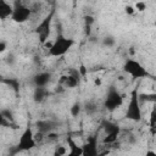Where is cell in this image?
<instances>
[{
  "label": "cell",
  "instance_id": "9",
  "mask_svg": "<svg viewBox=\"0 0 156 156\" xmlns=\"http://www.w3.org/2000/svg\"><path fill=\"white\" fill-rule=\"evenodd\" d=\"M80 72L78 68H72L68 71L67 74H63L61 78H60V85L67 88V89H74L76 87L79 85V80H80Z\"/></svg>",
  "mask_w": 156,
  "mask_h": 156
},
{
  "label": "cell",
  "instance_id": "11",
  "mask_svg": "<svg viewBox=\"0 0 156 156\" xmlns=\"http://www.w3.org/2000/svg\"><path fill=\"white\" fill-rule=\"evenodd\" d=\"M35 128H37V132L39 133H43L44 135L54 132L57 127H58V123L54 119H39L35 122Z\"/></svg>",
  "mask_w": 156,
  "mask_h": 156
},
{
  "label": "cell",
  "instance_id": "20",
  "mask_svg": "<svg viewBox=\"0 0 156 156\" xmlns=\"http://www.w3.org/2000/svg\"><path fill=\"white\" fill-rule=\"evenodd\" d=\"M140 102H156V93H139Z\"/></svg>",
  "mask_w": 156,
  "mask_h": 156
},
{
  "label": "cell",
  "instance_id": "4",
  "mask_svg": "<svg viewBox=\"0 0 156 156\" xmlns=\"http://www.w3.org/2000/svg\"><path fill=\"white\" fill-rule=\"evenodd\" d=\"M104 108L108 112H115L123 105V95L117 90L115 85H110L104 99Z\"/></svg>",
  "mask_w": 156,
  "mask_h": 156
},
{
  "label": "cell",
  "instance_id": "15",
  "mask_svg": "<svg viewBox=\"0 0 156 156\" xmlns=\"http://www.w3.org/2000/svg\"><path fill=\"white\" fill-rule=\"evenodd\" d=\"M13 12V5L6 2L5 0H0V20L5 21L6 18H11Z\"/></svg>",
  "mask_w": 156,
  "mask_h": 156
},
{
  "label": "cell",
  "instance_id": "17",
  "mask_svg": "<svg viewBox=\"0 0 156 156\" xmlns=\"http://www.w3.org/2000/svg\"><path fill=\"white\" fill-rule=\"evenodd\" d=\"M83 110L85 111V113L88 116H94L96 113V111H98V104L94 100H88V101L84 102Z\"/></svg>",
  "mask_w": 156,
  "mask_h": 156
},
{
  "label": "cell",
  "instance_id": "10",
  "mask_svg": "<svg viewBox=\"0 0 156 156\" xmlns=\"http://www.w3.org/2000/svg\"><path fill=\"white\" fill-rule=\"evenodd\" d=\"M83 156H98L99 155V141L98 134H93L87 138L84 144L82 145Z\"/></svg>",
  "mask_w": 156,
  "mask_h": 156
},
{
  "label": "cell",
  "instance_id": "1",
  "mask_svg": "<svg viewBox=\"0 0 156 156\" xmlns=\"http://www.w3.org/2000/svg\"><path fill=\"white\" fill-rule=\"evenodd\" d=\"M76 44V40L72 38H67L62 33H57L54 41L49 46L48 55L51 57H61L65 56Z\"/></svg>",
  "mask_w": 156,
  "mask_h": 156
},
{
  "label": "cell",
  "instance_id": "12",
  "mask_svg": "<svg viewBox=\"0 0 156 156\" xmlns=\"http://www.w3.org/2000/svg\"><path fill=\"white\" fill-rule=\"evenodd\" d=\"M51 73L50 72H38L33 76V85L34 87H48L51 82Z\"/></svg>",
  "mask_w": 156,
  "mask_h": 156
},
{
  "label": "cell",
  "instance_id": "7",
  "mask_svg": "<svg viewBox=\"0 0 156 156\" xmlns=\"http://www.w3.org/2000/svg\"><path fill=\"white\" fill-rule=\"evenodd\" d=\"M32 13H33L32 7H28L20 0H16L13 4V12H12L11 20L15 23H24L30 18Z\"/></svg>",
  "mask_w": 156,
  "mask_h": 156
},
{
  "label": "cell",
  "instance_id": "19",
  "mask_svg": "<svg viewBox=\"0 0 156 156\" xmlns=\"http://www.w3.org/2000/svg\"><path fill=\"white\" fill-rule=\"evenodd\" d=\"M82 110H83L82 102H80V101H74V102L71 105V107H69V115H71L73 118H76V117H78V116L80 115Z\"/></svg>",
  "mask_w": 156,
  "mask_h": 156
},
{
  "label": "cell",
  "instance_id": "24",
  "mask_svg": "<svg viewBox=\"0 0 156 156\" xmlns=\"http://www.w3.org/2000/svg\"><path fill=\"white\" fill-rule=\"evenodd\" d=\"M66 154H68V151L62 145H57L56 149H55V151H54V155L55 156H61V155H66Z\"/></svg>",
  "mask_w": 156,
  "mask_h": 156
},
{
  "label": "cell",
  "instance_id": "23",
  "mask_svg": "<svg viewBox=\"0 0 156 156\" xmlns=\"http://www.w3.org/2000/svg\"><path fill=\"white\" fill-rule=\"evenodd\" d=\"M134 7H135V11H136V12H144V11L147 9V5H146V2H145V1L139 0V1H136V2H135Z\"/></svg>",
  "mask_w": 156,
  "mask_h": 156
},
{
  "label": "cell",
  "instance_id": "26",
  "mask_svg": "<svg viewBox=\"0 0 156 156\" xmlns=\"http://www.w3.org/2000/svg\"><path fill=\"white\" fill-rule=\"evenodd\" d=\"M6 48H7V43L5 40H0V52H5Z\"/></svg>",
  "mask_w": 156,
  "mask_h": 156
},
{
  "label": "cell",
  "instance_id": "5",
  "mask_svg": "<svg viewBox=\"0 0 156 156\" xmlns=\"http://www.w3.org/2000/svg\"><path fill=\"white\" fill-rule=\"evenodd\" d=\"M54 10H51L40 22L39 24L35 27L34 33L37 35V38L39 39V43L45 44L49 40L50 33H51V23H52V18H54Z\"/></svg>",
  "mask_w": 156,
  "mask_h": 156
},
{
  "label": "cell",
  "instance_id": "8",
  "mask_svg": "<svg viewBox=\"0 0 156 156\" xmlns=\"http://www.w3.org/2000/svg\"><path fill=\"white\" fill-rule=\"evenodd\" d=\"M102 129H104V138H102V143L104 144H107V145H111V144H115L117 141V138L119 135V132H121V128L117 123L115 122H111V121H105L102 123Z\"/></svg>",
  "mask_w": 156,
  "mask_h": 156
},
{
  "label": "cell",
  "instance_id": "27",
  "mask_svg": "<svg viewBox=\"0 0 156 156\" xmlns=\"http://www.w3.org/2000/svg\"><path fill=\"white\" fill-rule=\"evenodd\" d=\"M78 69H79V72H80V74H82V76H85V73H87V71H85V67H84L83 65H82V66H80V67H79Z\"/></svg>",
  "mask_w": 156,
  "mask_h": 156
},
{
  "label": "cell",
  "instance_id": "14",
  "mask_svg": "<svg viewBox=\"0 0 156 156\" xmlns=\"http://www.w3.org/2000/svg\"><path fill=\"white\" fill-rule=\"evenodd\" d=\"M66 141H67V145H68V155L69 156H83L82 146H79L71 135L67 136Z\"/></svg>",
  "mask_w": 156,
  "mask_h": 156
},
{
  "label": "cell",
  "instance_id": "3",
  "mask_svg": "<svg viewBox=\"0 0 156 156\" xmlns=\"http://www.w3.org/2000/svg\"><path fill=\"white\" fill-rule=\"evenodd\" d=\"M122 71L130 76L133 79H144L150 77V73L147 72V69L138 61L134 58H127L123 65H122Z\"/></svg>",
  "mask_w": 156,
  "mask_h": 156
},
{
  "label": "cell",
  "instance_id": "21",
  "mask_svg": "<svg viewBox=\"0 0 156 156\" xmlns=\"http://www.w3.org/2000/svg\"><path fill=\"white\" fill-rule=\"evenodd\" d=\"M101 45L104 46V48H113L115 45H116V39H115V37L113 35H110V34H107V35H105V37H102L101 38Z\"/></svg>",
  "mask_w": 156,
  "mask_h": 156
},
{
  "label": "cell",
  "instance_id": "22",
  "mask_svg": "<svg viewBox=\"0 0 156 156\" xmlns=\"http://www.w3.org/2000/svg\"><path fill=\"white\" fill-rule=\"evenodd\" d=\"M94 22H95V20H94V17L93 16H90V15H87V16H84V28H85V34H90V29H91V26L94 24Z\"/></svg>",
  "mask_w": 156,
  "mask_h": 156
},
{
  "label": "cell",
  "instance_id": "16",
  "mask_svg": "<svg viewBox=\"0 0 156 156\" xmlns=\"http://www.w3.org/2000/svg\"><path fill=\"white\" fill-rule=\"evenodd\" d=\"M149 129L152 135H156V102L154 104L151 111H150V117H149Z\"/></svg>",
  "mask_w": 156,
  "mask_h": 156
},
{
  "label": "cell",
  "instance_id": "29",
  "mask_svg": "<svg viewBox=\"0 0 156 156\" xmlns=\"http://www.w3.org/2000/svg\"><path fill=\"white\" fill-rule=\"evenodd\" d=\"M146 155H155L156 156V152H154V151H146Z\"/></svg>",
  "mask_w": 156,
  "mask_h": 156
},
{
  "label": "cell",
  "instance_id": "13",
  "mask_svg": "<svg viewBox=\"0 0 156 156\" xmlns=\"http://www.w3.org/2000/svg\"><path fill=\"white\" fill-rule=\"evenodd\" d=\"M49 95H50V91L46 87H34L33 101L37 104H41L49 98Z\"/></svg>",
  "mask_w": 156,
  "mask_h": 156
},
{
  "label": "cell",
  "instance_id": "6",
  "mask_svg": "<svg viewBox=\"0 0 156 156\" xmlns=\"http://www.w3.org/2000/svg\"><path fill=\"white\" fill-rule=\"evenodd\" d=\"M37 145V139H35V134L32 129L30 126H27L24 128V130L22 132L18 143L16 145L17 151H29L32 149H34Z\"/></svg>",
  "mask_w": 156,
  "mask_h": 156
},
{
  "label": "cell",
  "instance_id": "25",
  "mask_svg": "<svg viewBox=\"0 0 156 156\" xmlns=\"http://www.w3.org/2000/svg\"><path fill=\"white\" fill-rule=\"evenodd\" d=\"M124 12H126L128 16H133L136 11H135V7H134V6H132V5H127V6L124 7Z\"/></svg>",
  "mask_w": 156,
  "mask_h": 156
},
{
  "label": "cell",
  "instance_id": "30",
  "mask_svg": "<svg viewBox=\"0 0 156 156\" xmlns=\"http://www.w3.org/2000/svg\"><path fill=\"white\" fill-rule=\"evenodd\" d=\"M155 27H156V20H155Z\"/></svg>",
  "mask_w": 156,
  "mask_h": 156
},
{
  "label": "cell",
  "instance_id": "28",
  "mask_svg": "<svg viewBox=\"0 0 156 156\" xmlns=\"http://www.w3.org/2000/svg\"><path fill=\"white\" fill-rule=\"evenodd\" d=\"M94 84H95V85H101V79H100V78H96V79L94 80Z\"/></svg>",
  "mask_w": 156,
  "mask_h": 156
},
{
  "label": "cell",
  "instance_id": "18",
  "mask_svg": "<svg viewBox=\"0 0 156 156\" xmlns=\"http://www.w3.org/2000/svg\"><path fill=\"white\" fill-rule=\"evenodd\" d=\"M2 83L4 84H6V85H9L15 93H18L20 91V80L17 79V78H4L2 79Z\"/></svg>",
  "mask_w": 156,
  "mask_h": 156
},
{
  "label": "cell",
  "instance_id": "2",
  "mask_svg": "<svg viewBox=\"0 0 156 156\" xmlns=\"http://www.w3.org/2000/svg\"><path fill=\"white\" fill-rule=\"evenodd\" d=\"M124 117L128 121H132L135 123H138L143 119V111H141L138 88H134L130 93V98H129V102H128V106L124 112Z\"/></svg>",
  "mask_w": 156,
  "mask_h": 156
}]
</instances>
